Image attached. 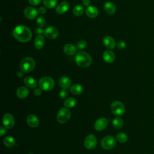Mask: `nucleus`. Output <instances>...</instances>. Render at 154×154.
<instances>
[{"mask_svg":"<svg viewBox=\"0 0 154 154\" xmlns=\"http://www.w3.org/2000/svg\"><path fill=\"white\" fill-rule=\"evenodd\" d=\"M45 42V40L44 37L42 36V35H38L34 40V47L37 49H40L43 48Z\"/></svg>","mask_w":154,"mask_h":154,"instance_id":"obj_19","label":"nucleus"},{"mask_svg":"<svg viewBox=\"0 0 154 154\" xmlns=\"http://www.w3.org/2000/svg\"><path fill=\"white\" fill-rule=\"evenodd\" d=\"M69 8V4L67 2H62L57 5L55 11L58 14L65 13Z\"/></svg>","mask_w":154,"mask_h":154,"instance_id":"obj_15","label":"nucleus"},{"mask_svg":"<svg viewBox=\"0 0 154 154\" xmlns=\"http://www.w3.org/2000/svg\"><path fill=\"white\" fill-rule=\"evenodd\" d=\"M4 144L7 147H13L15 145V140L11 136H7L4 138Z\"/></svg>","mask_w":154,"mask_h":154,"instance_id":"obj_25","label":"nucleus"},{"mask_svg":"<svg viewBox=\"0 0 154 154\" xmlns=\"http://www.w3.org/2000/svg\"><path fill=\"white\" fill-rule=\"evenodd\" d=\"M108 122V120L105 117L99 118L95 122L94 129L96 131H101L107 126Z\"/></svg>","mask_w":154,"mask_h":154,"instance_id":"obj_12","label":"nucleus"},{"mask_svg":"<svg viewBox=\"0 0 154 154\" xmlns=\"http://www.w3.org/2000/svg\"><path fill=\"white\" fill-rule=\"evenodd\" d=\"M76 104V100L73 97H69L64 102V105L67 108L73 107Z\"/></svg>","mask_w":154,"mask_h":154,"instance_id":"obj_28","label":"nucleus"},{"mask_svg":"<svg viewBox=\"0 0 154 154\" xmlns=\"http://www.w3.org/2000/svg\"><path fill=\"white\" fill-rule=\"evenodd\" d=\"M2 123L6 128L11 129L14 125V119L11 114L7 113L3 116Z\"/></svg>","mask_w":154,"mask_h":154,"instance_id":"obj_10","label":"nucleus"},{"mask_svg":"<svg viewBox=\"0 0 154 154\" xmlns=\"http://www.w3.org/2000/svg\"><path fill=\"white\" fill-rule=\"evenodd\" d=\"M84 11V7L81 5H76L73 8V13L74 15L79 16H81L83 14Z\"/></svg>","mask_w":154,"mask_h":154,"instance_id":"obj_27","label":"nucleus"},{"mask_svg":"<svg viewBox=\"0 0 154 154\" xmlns=\"http://www.w3.org/2000/svg\"><path fill=\"white\" fill-rule=\"evenodd\" d=\"M97 145L96 137L92 134L87 135L84 140V146L88 149H93Z\"/></svg>","mask_w":154,"mask_h":154,"instance_id":"obj_8","label":"nucleus"},{"mask_svg":"<svg viewBox=\"0 0 154 154\" xmlns=\"http://www.w3.org/2000/svg\"><path fill=\"white\" fill-rule=\"evenodd\" d=\"M70 91L75 95H79L83 91V87L78 84L72 85L70 88Z\"/></svg>","mask_w":154,"mask_h":154,"instance_id":"obj_24","label":"nucleus"},{"mask_svg":"<svg viewBox=\"0 0 154 154\" xmlns=\"http://www.w3.org/2000/svg\"><path fill=\"white\" fill-rule=\"evenodd\" d=\"M35 66V61L31 57H25L23 58L19 64L20 70L25 73L31 72L34 69Z\"/></svg>","mask_w":154,"mask_h":154,"instance_id":"obj_3","label":"nucleus"},{"mask_svg":"<svg viewBox=\"0 0 154 154\" xmlns=\"http://www.w3.org/2000/svg\"><path fill=\"white\" fill-rule=\"evenodd\" d=\"M116 138L119 142L123 143H125L127 141L128 135L125 133L120 132V133H119L117 134Z\"/></svg>","mask_w":154,"mask_h":154,"instance_id":"obj_30","label":"nucleus"},{"mask_svg":"<svg viewBox=\"0 0 154 154\" xmlns=\"http://www.w3.org/2000/svg\"><path fill=\"white\" fill-rule=\"evenodd\" d=\"M117 46L118 48H119L120 49H123L126 47V43H125V42H124L123 41H120L117 43Z\"/></svg>","mask_w":154,"mask_h":154,"instance_id":"obj_34","label":"nucleus"},{"mask_svg":"<svg viewBox=\"0 0 154 154\" xmlns=\"http://www.w3.org/2000/svg\"><path fill=\"white\" fill-rule=\"evenodd\" d=\"M23 72L22 71V70H21V71H19L18 72H17V76L18 77H22L23 76Z\"/></svg>","mask_w":154,"mask_h":154,"instance_id":"obj_41","label":"nucleus"},{"mask_svg":"<svg viewBox=\"0 0 154 154\" xmlns=\"http://www.w3.org/2000/svg\"><path fill=\"white\" fill-rule=\"evenodd\" d=\"M44 34L48 38L54 39L58 37L59 31L56 27L50 26L44 29Z\"/></svg>","mask_w":154,"mask_h":154,"instance_id":"obj_9","label":"nucleus"},{"mask_svg":"<svg viewBox=\"0 0 154 154\" xmlns=\"http://www.w3.org/2000/svg\"><path fill=\"white\" fill-rule=\"evenodd\" d=\"M35 33L38 35H41L43 33L44 34V30L42 29V28H40V27H37L36 29H35Z\"/></svg>","mask_w":154,"mask_h":154,"instance_id":"obj_36","label":"nucleus"},{"mask_svg":"<svg viewBox=\"0 0 154 154\" xmlns=\"http://www.w3.org/2000/svg\"><path fill=\"white\" fill-rule=\"evenodd\" d=\"M59 85L62 88L64 89L69 88L71 85V81L70 78H69L67 76H63L60 78L58 81Z\"/></svg>","mask_w":154,"mask_h":154,"instance_id":"obj_18","label":"nucleus"},{"mask_svg":"<svg viewBox=\"0 0 154 154\" xmlns=\"http://www.w3.org/2000/svg\"><path fill=\"white\" fill-rule=\"evenodd\" d=\"M103 43L104 46L110 49H112L116 47V43L114 38L111 36H106L103 39Z\"/></svg>","mask_w":154,"mask_h":154,"instance_id":"obj_13","label":"nucleus"},{"mask_svg":"<svg viewBox=\"0 0 154 154\" xmlns=\"http://www.w3.org/2000/svg\"><path fill=\"white\" fill-rule=\"evenodd\" d=\"M44 5L48 8H52L56 6L57 1V0H43Z\"/></svg>","mask_w":154,"mask_h":154,"instance_id":"obj_29","label":"nucleus"},{"mask_svg":"<svg viewBox=\"0 0 154 154\" xmlns=\"http://www.w3.org/2000/svg\"><path fill=\"white\" fill-rule=\"evenodd\" d=\"M36 23L38 27L42 28L46 25V20L43 16H38L37 19Z\"/></svg>","mask_w":154,"mask_h":154,"instance_id":"obj_31","label":"nucleus"},{"mask_svg":"<svg viewBox=\"0 0 154 154\" xmlns=\"http://www.w3.org/2000/svg\"><path fill=\"white\" fill-rule=\"evenodd\" d=\"M111 110L114 114L121 116L125 112V107L121 102L114 101L111 105Z\"/></svg>","mask_w":154,"mask_h":154,"instance_id":"obj_6","label":"nucleus"},{"mask_svg":"<svg viewBox=\"0 0 154 154\" xmlns=\"http://www.w3.org/2000/svg\"><path fill=\"white\" fill-rule=\"evenodd\" d=\"M29 154H33V153H29Z\"/></svg>","mask_w":154,"mask_h":154,"instance_id":"obj_42","label":"nucleus"},{"mask_svg":"<svg viewBox=\"0 0 154 154\" xmlns=\"http://www.w3.org/2000/svg\"><path fill=\"white\" fill-rule=\"evenodd\" d=\"M75 62L78 66L85 68L91 64L92 58L88 54L80 51L78 52L75 56Z\"/></svg>","mask_w":154,"mask_h":154,"instance_id":"obj_2","label":"nucleus"},{"mask_svg":"<svg viewBox=\"0 0 154 154\" xmlns=\"http://www.w3.org/2000/svg\"><path fill=\"white\" fill-rule=\"evenodd\" d=\"M24 83L28 87L31 88H35L37 85L36 81L35 80L34 78H33L31 76L25 77V79H24Z\"/></svg>","mask_w":154,"mask_h":154,"instance_id":"obj_23","label":"nucleus"},{"mask_svg":"<svg viewBox=\"0 0 154 154\" xmlns=\"http://www.w3.org/2000/svg\"><path fill=\"white\" fill-rule=\"evenodd\" d=\"M13 35L17 40L25 43L29 41L32 37V33L29 28L23 25H19L13 31Z\"/></svg>","mask_w":154,"mask_h":154,"instance_id":"obj_1","label":"nucleus"},{"mask_svg":"<svg viewBox=\"0 0 154 154\" xmlns=\"http://www.w3.org/2000/svg\"><path fill=\"white\" fill-rule=\"evenodd\" d=\"M28 1L31 5H34V6L37 5L41 2V0H28Z\"/></svg>","mask_w":154,"mask_h":154,"instance_id":"obj_35","label":"nucleus"},{"mask_svg":"<svg viewBox=\"0 0 154 154\" xmlns=\"http://www.w3.org/2000/svg\"><path fill=\"white\" fill-rule=\"evenodd\" d=\"M116 139L112 135H107L103 137L101 141V146L105 149H111L116 145Z\"/></svg>","mask_w":154,"mask_h":154,"instance_id":"obj_7","label":"nucleus"},{"mask_svg":"<svg viewBox=\"0 0 154 154\" xmlns=\"http://www.w3.org/2000/svg\"><path fill=\"white\" fill-rule=\"evenodd\" d=\"M112 125L116 129H120L123 125V120L120 117H116L112 121Z\"/></svg>","mask_w":154,"mask_h":154,"instance_id":"obj_26","label":"nucleus"},{"mask_svg":"<svg viewBox=\"0 0 154 154\" xmlns=\"http://www.w3.org/2000/svg\"><path fill=\"white\" fill-rule=\"evenodd\" d=\"M87 46V42L85 40H80L77 43V48L79 49H83Z\"/></svg>","mask_w":154,"mask_h":154,"instance_id":"obj_32","label":"nucleus"},{"mask_svg":"<svg viewBox=\"0 0 154 154\" xmlns=\"http://www.w3.org/2000/svg\"><path fill=\"white\" fill-rule=\"evenodd\" d=\"M6 132H7L6 129L4 127L1 126V128H0V135H1V136H3L4 134H5Z\"/></svg>","mask_w":154,"mask_h":154,"instance_id":"obj_39","label":"nucleus"},{"mask_svg":"<svg viewBox=\"0 0 154 154\" xmlns=\"http://www.w3.org/2000/svg\"><path fill=\"white\" fill-rule=\"evenodd\" d=\"M85 13L88 17L90 18H94L98 15L99 11L97 7L91 5L87 8V9L85 10Z\"/></svg>","mask_w":154,"mask_h":154,"instance_id":"obj_16","label":"nucleus"},{"mask_svg":"<svg viewBox=\"0 0 154 154\" xmlns=\"http://www.w3.org/2000/svg\"><path fill=\"white\" fill-rule=\"evenodd\" d=\"M67 95V92L66 90L64 89V88L62 89V90L60 91V93H59V96H60V97L61 98H62V99H64V98L66 97Z\"/></svg>","mask_w":154,"mask_h":154,"instance_id":"obj_33","label":"nucleus"},{"mask_svg":"<svg viewBox=\"0 0 154 154\" xmlns=\"http://www.w3.org/2000/svg\"><path fill=\"white\" fill-rule=\"evenodd\" d=\"M71 116V112L67 108H61L57 116V120L60 123H65L67 122Z\"/></svg>","mask_w":154,"mask_h":154,"instance_id":"obj_5","label":"nucleus"},{"mask_svg":"<svg viewBox=\"0 0 154 154\" xmlns=\"http://www.w3.org/2000/svg\"><path fill=\"white\" fill-rule=\"evenodd\" d=\"M38 12L40 14H45L46 12V9L43 7H40L38 10Z\"/></svg>","mask_w":154,"mask_h":154,"instance_id":"obj_38","label":"nucleus"},{"mask_svg":"<svg viewBox=\"0 0 154 154\" xmlns=\"http://www.w3.org/2000/svg\"><path fill=\"white\" fill-rule=\"evenodd\" d=\"M64 52L66 54L68 55H72L75 54V53L76 52V47L72 45V44H66L63 48Z\"/></svg>","mask_w":154,"mask_h":154,"instance_id":"obj_21","label":"nucleus"},{"mask_svg":"<svg viewBox=\"0 0 154 154\" xmlns=\"http://www.w3.org/2000/svg\"><path fill=\"white\" fill-rule=\"evenodd\" d=\"M54 81L49 76H44L40 79L38 82L39 88L42 90L49 91L52 90L54 87Z\"/></svg>","mask_w":154,"mask_h":154,"instance_id":"obj_4","label":"nucleus"},{"mask_svg":"<svg viewBox=\"0 0 154 154\" xmlns=\"http://www.w3.org/2000/svg\"><path fill=\"white\" fill-rule=\"evenodd\" d=\"M104 10L109 14H113L116 11L115 5L111 2H106L104 4Z\"/></svg>","mask_w":154,"mask_h":154,"instance_id":"obj_22","label":"nucleus"},{"mask_svg":"<svg viewBox=\"0 0 154 154\" xmlns=\"http://www.w3.org/2000/svg\"><path fill=\"white\" fill-rule=\"evenodd\" d=\"M104 61L108 63H111L115 60V54L111 50H106L103 54Z\"/></svg>","mask_w":154,"mask_h":154,"instance_id":"obj_17","label":"nucleus"},{"mask_svg":"<svg viewBox=\"0 0 154 154\" xmlns=\"http://www.w3.org/2000/svg\"><path fill=\"white\" fill-rule=\"evenodd\" d=\"M34 95L38 96H40L41 94H42V89L41 88H35L34 90Z\"/></svg>","mask_w":154,"mask_h":154,"instance_id":"obj_37","label":"nucleus"},{"mask_svg":"<svg viewBox=\"0 0 154 154\" xmlns=\"http://www.w3.org/2000/svg\"><path fill=\"white\" fill-rule=\"evenodd\" d=\"M23 14L27 19L32 20L37 17L38 15V11L32 7H28L24 10Z\"/></svg>","mask_w":154,"mask_h":154,"instance_id":"obj_11","label":"nucleus"},{"mask_svg":"<svg viewBox=\"0 0 154 154\" xmlns=\"http://www.w3.org/2000/svg\"><path fill=\"white\" fill-rule=\"evenodd\" d=\"M26 122L30 127L35 128L39 124V120L35 115L30 114L27 117Z\"/></svg>","mask_w":154,"mask_h":154,"instance_id":"obj_14","label":"nucleus"},{"mask_svg":"<svg viewBox=\"0 0 154 154\" xmlns=\"http://www.w3.org/2000/svg\"><path fill=\"white\" fill-rule=\"evenodd\" d=\"M82 3L84 5L88 6L91 3V1L90 0H82Z\"/></svg>","mask_w":154,"mask_h":154,"instance_id":"obj_40","label":"nucleus"},{"mask_svg":"<svg viewBox=\"0 0 154 154\" xmlns=\"http://www.w3.org/2000/svg\"><path fill=\"white\" fill-rule=\"evenodd\" d=\"M29 94V90L25 87H20L16 91V95L20 99H24Z\"/></svg>","mask_w":154,"mask_h":154,"instance_id":"obj_20","label":"nucleus"}]
</instances>
